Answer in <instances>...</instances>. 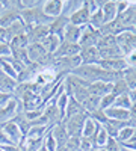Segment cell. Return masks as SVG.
Masks as SVG:
<instances>
[{
  "label": "cell",
  "instance_id": "obj_21",
  "mask_svg": "<svg viewBox=\"0 0 136 151\" xmlns=\"http://www.w3.org/2000/svg\"><path fill=\"white\" fill-rule=\"evenodd\" d=\"M80 113H86L85 109H83V106L77 101L76 98L70 97V98H68V103H67V107H65V112H64L62 121L67 119V118H71V116H74V115H80Z\"/></svg>",
  "mask_w": 136,
  "mask_h": 151
},
{
  "label": "cell",
  "instance_id": "obj_6",
  "mask_svg": "<svg viewBox=\"0 0 136 151\" xmlns=\"http://www.w3.org/2000/svg\"><path fill=\"white\" fill-rule=\"evenodd\" d=\"M0 127H2V130L5 132L6 137L11 141L12 145H20V144L24 141V134H23V132L20 130V127H18V125H17L14 121L5 122V124L0 125Z\"/></svg>",
  "mask_w": 136,
  "mask_h": 151
},
{
  "label": "cell",
  "instance_id": "obj_27",
  "mask_svg": "<svg viewBox=\"0 0 136 151\" xmlns=\"http://www.w3.org/2000/svg\"><path fill=\"white\" fill-rule=\"evenodd\" d=\"M83 5H85V0H64L62 15L67 17V18H70L74 12H77Z\"/></svg>",
  "mask_w": 136,
  "mask_h": 151
},
{
  "label": "cell",
  "instance_id": "obj_17",
  "mask_svg": "<svg viewBox=\"0 0 136 151\" xmlns=\"http://www.w3.org/2000/svg\"><path fill=\"white\" fill-rule=\"evenodd\" d=\"M127 125H133L130 121H117V119H107V122L103 125V129L107 132V134H109V137H117V134H118V132L121 130V129H124V127H127ZM135 127V125H133Z\"/></svg>",
  "mask_w": 136,
  "mask_h": 151
},
{
  "label": "cell",
  "instance_id": "obj_8",
  "mask_svg": "<svg viewBox=\"0 0 136 151\" xmlns=\"http://www.w3.org/2000/svg\"><path fill=\"white\" fill-rule=\"evenodd\" d=\"M42 116L47 119V122H48V127H53V125H56V124H59V122H62V113H60V110L58 109V106L56 104H53V103H47L45 106H44V109H42Z\"/></svg>",
  "mask_w": 136,
  "mask_h": 151
},
{
  "label": "cell",
  "instance_id": "obj_9",
  "mask_svg": "<svg viewBox=\"0 0 136 151\" xmlns=\"http://www.w3.org/2000/svg\"><path fill=\"white\" fill-rule=\"evenodd\" d=\"M100 65L103 70L110 71V73H119L122 74L129 67L126 64V59L124 58H117V59H106V60H100Z\"/></svg>",
  "mask_w": 136,
  "mask_h": 151
},
{
  "label": "cell",
  "instance_id": "obj_19",
  "mask_svg": "<svg viewBox=\"0 0 136 151\" xmlns=\"http://www.w3.org/2000/svg\"><path fill=\"white\" fill-rule=\"evenodd\" d=\"M88 91L91 95H95V97H104L107 94H110L112 91V83H106V82H94L88 86Z\"/></svg>",
  "mask_w": 136,
  "mask_h": 151
},
{
  "label": "cell",
  "instance_id": "obj_37",
  "mask_svg": "<svg viewBox=\"0 0 136 151\" xmlns=\"http://www.w3.org/2000/svg\"><path fill=\"white\" fill-rule=\"evenodd\" d=\"M127 92H129V86L124 82V79H118L117 82L112 83V91H110V94H114L115 97H118L121 94H127Z\"/></svg>",
  "mask_w": 136,
  "mask_h": 151
},
{
  "label": "cell",
  "instance_id": "obj_51",
  "mask_svg": "<svg viewBox=\"0 0 136 151\" xmlns=\"http://www.w3.org/2000/svg\"><path fill=\"white\" fill-rule=\"evenodd\" d=\"M5 145H12L11 144V141L6 137V134H5V132L2 130V127H0V147H5Z\"/></svg>",
  "mask_w": 136,
  "mask_h": 151
},
{
  "label": "cell",
  "instance_id": "obj_1",
  "mask_svg": "<svg viewBox=\"0 0 136 151\" xmlns=\"http://www.w3.org/2000/svg\"><path fill=\"white\" fill-rule=\"evenodd\" d=\"M71 74L86 80L88 83L94 82H106V83H114L118 79H122V74L119 73H110L103 70L100 65H80L74 70Z\"/></svg>",
  "mask_w": 136,
  "mask_h": 151
},
{
  "label": "cell",
  "instance_id": "obj_25",
  "mask_svg": "<svg viewBox=\"0 0 136 151\" xmlns=\"http://www.w3.org/2000/svg\"><path fill=\"white\" fill-rule=\"evenodd\" d=\"M107 119H117V121H130V113L127 109L121 107H109L104 110ZM132 122V121H130Z\"/></svg>",
  "mask_w": 136,
  "mask_h": 151
},
{
  "label": "cell",
  "instance_id": "obj_24",
  "mask_svg": "<svg viewBox=\"0 0 136 151\" xmlns=\"http://www.w3.org/2000/svg\"><path fill=\"white\" fill-rule=\"evenodd\" d=\"M17 85H18L17 79H12V77H9V76H6L5 73L0 71V91L2 92L14 95V91H15Z\"/></svg>",
  "mask_w": 136,
  "mask_h": 151
},
{
  "label": "cell",
  "instance_id": "obj_33",
  "mask_svg": "<svg viewBox=\"0 0 136 151\" xmlns=\"http://www.w3.org/2000/svg\"><path fill=\"white\" fill-rule=\"evenodd\" d=\"M135 132H136V127H133V125H127V127H124V129H121L119 132H118V134H117V142L121 145V144H126L130 137L135 134Z\"/></svg>",
  "mask_w": 136,
  "mask_h": 151
},
{
  "label": "cell",
  "instance_id": "obj_31",
  "mask_svg": "<svg viewBox=\"0 0 136 151\" xmlns=\"http://www.w3.org/2000/svg\"><path fill=\"white\" fill-rule=\"evenodd\" d=\"M98 53H100L101 60H106V59H117V58H124L118 45L107 47V48H98Z\"/></svg>",
  "mask_w": 136,
  "mask_h": 151
},
{
  "label": "cell",
  "instance_id": "obj_47",
  "mask_svg": "<svg viewBox=\"0 0 136 151\" xmlns=\"http://www.w3.org/2000/svg\"><path fill=\"white\" fill-rule=\"evenodd\" d=\"M124 59H126V64H127L129 68L136 67V50H133L132 53H129L127 56H124Z\"/></svg>",
  "mask_w": 136,
  "mask_h": 151
},
{
  "label": "cell",
  "instance_id": "obj_55",
  "mask_svg": "<svg viewBox=\"0 0 136 151\" xmlns=\"http://www.w3.org/2000/svg\"><path fill=\"white\" fill-rule=\"evenodd\" d=\"M38 151H47V148H45V147H44V145H41V147H40V150H38Z\"/></svg>",
  "mask_w": 136,
  "mask_h": 151
},
{
  "label": "cell",
  "instance_id": "obj_20",
  "mask_svg": "<svg viewBox=\"0 0 136 151\" xmlns=\"http://www.w3.org/2000/svg\"><path fill=\"white\" fill-rule=\"evenodd\" d=\"M27 32V26L23 23L21 18H18L15 23H12L8 29H5V36H6V41L9 42L12 38H15L17 35H21V33H26Z\"/></svg>",
  "mask_w": 136,
  "mask_h": 151
},
{
  "label": "cell",
  "instance_id": "obj_12",
  "mask_svg": "<svg viewBox=\"0 0 136 151\" xmlns=\"http://www.w3.org/2000/svg\"><path fill=\"white\" fill-rule=\"evenodd\" d=\"M62 6H64V0H44L42 12L47 17L56 18L59 15H62Z\"/></svg>",
  "mask_w": 136,
  "mask_h": 151
},
{
  "label": "cell",
  "instance_id": "obj_7",
  "mask_svg": "<svg viewBox=\"0 0 136 151\" xmlns=\"http://www.w3.org/2000/svg\"><path fill=\"white\" fill-rule=\"evenodd\" d=\"M100 30H95L89 26H85L82 36L79 40V45L80 48H89V47H97V42L100 40Z\"/></svg>",
  "mask_w": 136,
  "mask_h": 151
},
{
  "label": "cell",
  "instance_id": "obj_16",
  "mask_svg": "<svg viewBox=\"0 0 136 151\" xmlns=\"http://www.w3.org/2000/svg\"><path fill=\"white\" fill-rule=\"evenodd\" d=\"M82 32H83V27L74 26V24H71V23H70L68 26L64 29V33H62V41L79 44V40H80V36H82Z\"/></svg>",
  "mask_w": 136,
  "mask_h": 151
},
{
  "label": "cell",
  "instance_id": "obj_35",
  "mask_svg": "<svg viewBox=\"0 0 136 151\" xmlns=\"http://www.w3.org/2000/svg\"><path fill=\"white\" fill-rule=\"evenodd\" d=\"M97 122L91 118V116H88L85 119V124H83V129H82V136H85V137H92L94 136V133H95V130H97Z\"/></svg>",
  "mask_w": 136,
  "mask_h": 151
},
{
  "label": "cell",
  "instance_id": "obj_45",
  "mask_svg": "<svg viewBox=\"0 0 136 151\" xmlns=\"http://www.w3.org/2000/svg\"><path fill=\"white\" fill-rule=\"evenodd\" d=\"M11 55H12V50H11L9 42H6V41H0V59L9 58Z\"/></svg>",
  "mask_w": 136,
  "mask_h": 151
},
{
  "label": "cell",
  "instance_id": "obj_34",
  "mask_svg": "<svg viewBox=\"0 0 136 151\" xmlns=\"http://www.w3.org/2000/svg\"><path fill=\"white\" fill-rule=\"evenodd\" d=\"M88 26L92 27V29H95V30H100V29L104 26V20H103L101 9L89 15V23H88Z\"/></svg>",
  "mask_w": 136,
  "mask_h": 151
},
{
  "label": "cell",
  "instance_id": "obj_23",
  "mask_svg": "<svg viewBox=\"0 0 136 151\" xmlns=\"http://www.w3.org/2000/svg\"><path fill=\"white\" fill-rule=\"evenodd\" d=\"M101 14H103L104 24H106V23H110V21H114V20L118 17L117 2H114V0H106L104 5H103V8H101Z\"/></svg>",
  "mask_w": 136,
  "mask_h": 151
},
{
  "label": "cell",
  "instance_id": "obj_39",
  "mask_svg": "<svg viewBox=\"0 0 136 151\" xmlns=\"http://www.w3.org/2000/svg\"><path fill=\"white\" fill-rule=\"evenodd\" d=\"M97 150L92 137H85V136H80L79 139V151H94Z\"/></svg>",
  "mask_w": 136,
  "mask_h": 151
},
{
  "label": "cell",
  "instance_id": "obj_15",
  "mask_svg": "<svg viewBox=\"0 0 136 151\" xmlns=\"http://www.w3.org/2000/svg\"><path fill=\"white\" fill-rule=\"evenodd\" d=\"M70 23L74 24V26H79V27L88 26V23H89V11H88V8H86V5H83L77 12H74V14L70 17Z\"/></svg>",
  "mask_w": 136,
  "mask_h": 151
},
{
  "label": "cell",
  "instance_id": "obj_2",
  "mask_svg": "<svg viewBox=\"0 0 136 151\" xmlns=\"http://www.w3.org/2000/svg\"><path fill=\"white\" fill-rule=\"evenodd\" d=\"M117 45L119 47L122 56H127L133 50H136V32H135V29H129V30H124L119 35H117Z\"/></svg>",
  "mask_w": 136,
  "mask_h": 151
},
{
  "label": "cell",
  "instance_id": "obj_52",
  "mask_svg": "<svg viewBox=\"0 0 136 151\" xmlns=\"http://www.w3.org/2000/svg\"><path fill=\"white\" fill-rule=\"evenodd\" d=\"M127 95H129V98H130L132 103H136V88H135V89H129Z\"/></svg>",
  "mask_w": 136,
  "mask_h": 151
},
{
  "label": "cell",
  "instance_id": "obj_41",
  "mask_svg": "<svg viewBox=\"0 0 136 151\" xmlns=\"http://www.w3.org/2000/svg\"><path fill=\"white\" fill-rule=\"evenodd\" d=\"M104 2L106 0H85V5H86V8H88V11H89V15L94 14V12H97V11H100L103 8Z\"/></svg>",
  "mask_w": 136,
  "mask_h": 151
},
{
  "label": "cell",
  "instance_id": "obj_30",
  "mask_svg": "<svg viewBox=\"0 0 136 151\" xmlns=\"http://www.w3.org/2000/svg\"><path fill=\"white\" fill-rule=\"evenodd\" d=\"M9 45H11V50H26L29 47L27 33H21V35H17L15 38H12L9 41Z\"/></svg>",
  "mask_w": 136,
  "mask_h": 151
},
{
  "label": "cell",
  "instance_id": "obj_28",
  "mask_svg": "<svg viewBox=\"0 0 136 151\" xmlns=\"http://www.w3.org/2000/svg\"><path fill=\"white\" fill-rule=\"evenodd\" d=\"M48 130H50V127H38V125H35V127L29 129V132L26 133V136H24V139H27V141H42Z\"/></svg>",
  "mask_w": 136,
  "mask_h": 151
},
{
  "label": "cell",
  "instance_id": "obj_22",
  "mask_svg": "<svg viewBox=\"0 0 136 151\" xmlns=\"http://www.w3.org/2000/svg\"><path fill=\"white\" fill-rule=\"evenodd\" d=\"M70 24V18L64 17V15H59L56 18H53V21L48 24V29H50V33H55L58 36L62 38V33H64V29Z\"/></svg>",
  "mask_w": 136,
  "mask_h": 151
},
{
  "label": "cell",
  "instance_id": "obj_43",
  "mask_svg": "<svg viewBox=\"0 0 136 151\" xmlns=\"http://www.w3.org/2000/svg\"><path fill=\"white\" fill-rule=\"evenodd\" d=\"M97 124H100V125H104L106 122H107V116H106V113H104V110H101V109H97L95 112H92L91 115H89Z\"/></svg>",
  "mask_w": 136,
  "mask_h": 151
},
{
  "label": "cell",
  "instance_id": "obj_26",
  "mask_svg": "<svg viewBox=\"0 0 136 151\" xmlns=\"http://www.w3.org/2000/svg\"><path fill=\"white\" fill-rule=\"evenodd\" d=\"M20 18V12L14 11V9H5L3 14L0 15V27L2 29H8L12 23H15Z\"/></svg>",
  "mask_w": 136,
  "mask_h": 151
},
{
  "label": "cell",
  "instance_id": "obj_40",
  "mask_svg": "<svg viewBox=\"0 0 136 151\" xmlns=\"http://www.w3.org/2000/svg\"><path fill=\"white\" fill-rule=\"evenodd\" d=\"M132 106V101H130V98L127 94H121L115 98V101H114V106L112 107H121V109H130Z\"/></svg>",
  "mask_w": 136,
  "mask_h": 151
},
{
  "label": "cell",
  "instance_id": "obj_49",
  "mask_svg": "<svg viewBox=\"0 0 136 151\" xmlns=\"http://www.w3.org/2000/svg\"><path fill=\"white\" fill-rule=\"evenodd\" d=\"M130 0H126V2H124V0H119V2H117V11H118V15L119 14H122V12H124V11H127L129 9V6H130Z\"/></svg>",
  "mask_w": 136,
  "mask_h": 151
},
{
  "label": "cell",
  "instance_id": "obj_13",
  "mask_svg": "<svg viewBox=\"0 0 136 151\" xmlns=\"http://www.w3.org/2000/svg\"><path fill=\"white\" fill-rule=\"evenodd\" d=\"M80 45L74 44V42H67L62 41L59 45V48L56 50V53L53 55V58H70V56H77L80 53Z\"/></svg>",
  "mask_w": 136,
  "mask_h": 151
},
{
  "label": "cell",
  "instance_id": "obj_36",
  "mask_svg": "<svg viewBox=\"0 0 136 151\" xmlns=\"http://www.w3.org/2000/svg\"><path fill=\"white\" fill-rule=\"evenodd\" d=\"M122 79L127 83L129 89H135L136 88V67L133 68H127L124 73H122Z\"/></svg>",
  "mask_w": 136,
  "mask_h": 151
},
{
  "label": "cell",
  "instance_id": "obj_3",
  "mask_svg": "<svg viewBox=\"0 0 136 151\" xmlns=\"http://www.w3.org/2000/svg\"><path fill=\"white\" fill-rule=\"evenodd\" d=\"M20 104H21V109L23 112H29V110H42L45 103L42 97L36 92V91H29L26 92L20 100Z\"/></svg>",
  "mask_w": 136,
  "mask_h": 151
},
{
  "label": "cell",
  "instance_id": "obj_32",
  "mask_svg": "<svg viewBox=\"0 0 136 151\" xmlns=\"http://www.w3.org/2000/svg\"><path fill=\"white\" fill-rule=\"evenodd\" d=\"M82 106H83L85 112L88 113V115H91L92 112H95L97 109H100V97H95V95H91L89 94L88 98L83 100Z\"/></svg>",
  "mask_w": 136,
  "mask_h": 151
},
{
  "label": "cell",
  "instance_id": "obj_42",
  "mask_svg": "<svg viewBox=\"0 0 136 151\" xmlns=\"http://www.w3.org/2000/svg\"><path fill=\"white\" fill-rule=\"evenodd\" d=\"M42 145L47 148V151H58V144H56V141H55V137L52 136L50 130L47 132L44 141H42Z\"/></svg>",
  "mask_w": 136,
  "mask_h": 151
},
{
  "label": "cell",
  "instance_id": "obj_29",
  "mask_svg": "<svg viewBox=\"0 0 136 151\" xmlns=\"http://www.w3.org/2000/svg\"><path fill=\"white\" fill-rule=\"evenodd\" d=\"M92 141H94V144H95L97 148H103L106 145V142L109 141V134L103 129V125H100V124L97 125V130H95V133L92 136Z\"/></svg>",
  "mask_w": 136,
  "mask_h": 151
},
{
  "label": "cell",
  "instance_id": "obj_48",
  "mask_svg": "<svg viewBox=\"0 0 136 151\" xmlns=\"http://www.w3.org/2000/svg\"><path fill=\"white\" fill-rule=\"evenodd\" d=\"M12 98H14V95H11V94H6V92H2V91H0V109H3Z\"/></svg>",
  "mask_w": 136,
  "mask_h": 151
},
{
  "label": "cell",
  "instance_id": "obj_56",
  "mask_svg": "<svg viewBox=\"0 0 136 151\" xmlns=\"http://www.w3.org/2000/svg\"><path fill=\"white\" fill-rule=\"evenodd\" d=\"M133 29H135V32H136V23H135V26H133Z\"/></svg>",
  "mask_w": 136,
  "mask_h": 151
},
{
  "label": "cell",
  "instance_id": "obj_4",
  "mask_svg": "<svg viewBox=\"0 0 136 151\" xmlns=\"http://www.w3.org/2000/svg\"><path fill=\"white\" fill-rule=\"evenodd\" d=\"M88 116H89L88 113H80V115H74V116L67 118V119L62 121L70 137H80L82 136L83 124H85V119Z\"/></svg>",
  "mask_w": 136,
  "mask_h": 151
},
{
  "label": "cell",
  "instance_id": "obj_44",
  "mask_svg": "<svg viewBox=\"0 0 136 151\" xmlns=\"http://www.w3.org/2000/svg\"><path fill=\"white\" fill-rule=\"evenodd\" d=\"M115 98H117V97H115L114 94H107V95L101 97V98H100V109H101V110H106V109H109V107H112Z\"/></svg>",
  "mask_w": 136,
  "mask_h": 151
},
{
  "label": "cell",
  "instance_id": "obj_53",
  "mask_svg": "<svg viewBox=\"0 0 136 151\" xmlns=\"http://www.w3.org/2000/svg\"><path fill=\"white\" fill-rule=\"evenodd\" d=\"M3 11H5V8H3V2H0V15L3 14Z\"/></svg>",
  "mask_w": 136,
  "mask_h": 151
},
{
  "label": "cell",
  "instance_id": "obj_46",
  "mask_svg": "<svg viewBox=\"0 0 136 151\" xmlns=\"http://www.w3.org/2000/svg\"><path fill=\"white\" fill-rule=\"evenodd\" d=\"M106 151H119L121 150V145L117 142V139H114V137H109V141L106 142V145L103 147Z\"/></svg>",
  "mask_w": 136,
  "mask_h": 151
},
{
  "label": "cell",
  "instance_id": "obj_10",
  "mask_svg": "<svg viewBox=\"0 0 136 151\" xmlns=\"http://www.w3.org/2000/svg\"><path fill=\"white\" fill-rule=\"evenodd\" d=\"M27 38H29V44H41L45 36L50 33V29H48L47 24H42V26H35L27 29Z\"/></svg>",
  "mask_w": 136,
  "mask_h": 151
},
{
  "label": "cell",
  "instance_id": "obj_38",
  "mask_svg": "<svg viewBox=\"0 0 136 151\" xmlns=\"http://www.w3.org/2000/svg\"><path fill=\"white\" fill-rule=\"evenodd\" d=\"M114 45H117V36L114 35H103L100 36V40L97 42V48H107Z\"/></svg>",
  "mask_w": 136,
  "mask_h": 151
},
{
  "label": "cell",
  "instance_id": "obj_11",
  "mask_svg": "<svg viewBox=\"0 0 136 151\" xmlns=\"http://www.w3.org/2000/svg\"><path fill=\"white\" fill-rule=\"evenodd\" d=\"M82 59V65H98L100 64V53H98L97 47H89V48H82L79 53Z\"/></svg>",
  "mask_w": 136,
  "mask_h": 151
},
{
  "label": "cell",
  "instance_id": "obj_14",
  "mask_svg": "<svg viewBox=\"0 0 136 151\" xmlns=\"http://www.w3.org/2000/svg\"><path fill=\"white\" fill-rule=\"evenodd\" d=\"M50 133H52V136L55 137V141H56V144H58V148L67 145L70 136H68V133H67V129H65L64 122H59V124L53 125V127L50 129Z\"/></svg>",
  "mask_w": 136,
  "mask_h": 151
},
{
  "label": "cell",
  "instance_id": "obj_50",
  "mask_svg": "<svg viewBox=\"0 0 136 151\" xmlns=\"http://www.w3.org/2000/svg\"><path fill=\"white\" fill-rule=\"evenodd\" d=\"M129 113H130V121L132 124L136 127V103H132L130 109H129Z\"/></svg>",
  "mask_w": 136,
  "mask_h": 151
},
{
  "label": "cell",
  "instance_id": "obj_5",
  "mask_svg": "<svg viewBox=\"0 0 136 151\" xmlns=\"http://www.w3.org/2000/svg\"><path fill=\"white\" fill-rule=\"evenodd\" d=\"M20 112H23V109H21V104H20V101L14 97L11 100V101L3 107V109H0V125L2 124H5V122H9V121H12Z\"/></svg>",
  "mask_w": 136,
  "mask_h": 151
},
{
  "label": "cell",
  "instance_id": "obj_54",
  "mask_svg": "<svg viewBox=\"0 0 136 151\" xmlns=\"http://www.w3.org/2000/svg\"><path fill=\"white\" fill-rule=\"evenodd\" d=\"M119 151H136V150H129V148H124V147H121Z\"/></svg>",
  "mask_w": 136,
  "mask_h": 151
},
{
  "label": "cell",
  "instance_id": "obj_18",
  "mask_svg": "<svg viewBox=\"0 0 136 151\" xmlns=\"http://www.w3.org/2000/svg\"><path fill=\"white\" fill-rule=\"evenodd\" d=\"M60 42H62V38H60V36H58V35H55V33H48V35L45 36V40L41 42V45L44 47V50H45L48 55L53 56V55L56 53V50L59 48Z\"/></svg>",
  "mask_w": 136,
  "mask_h": 151
}]
</instances>
